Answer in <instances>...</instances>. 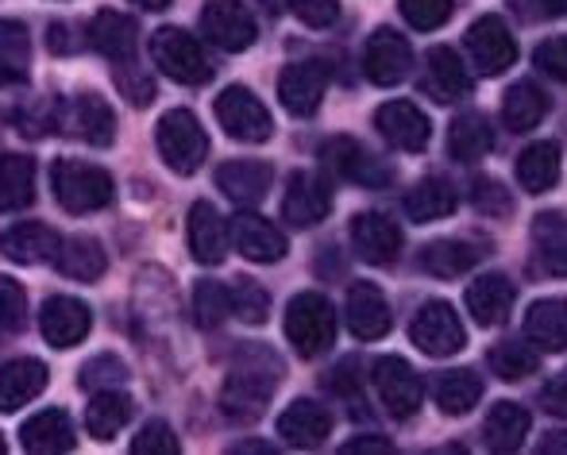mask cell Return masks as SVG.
<instances>
[{
  "mask_svg": "<svg viewBox=\"0 0 567 455\" xmlns=\"http://www.w3.org/2000/svg\"><path fill=\"white\" fill-rule=\"evenodd\" d=\"M132 4H140L143 12H166V8H171L174 0H132Z\"/></svg>",
  "mask_w": 567,
  "mask_h": 455,
  "instance_id": "obj_58",
  "label": "cell"
},
{
  "mask_svg": "<svg viewBox=\"0 0 567 455\" xmlns=\"http://www.w3.org/2000/svg\"><path fill=\"white\" fill-rule=\"evenodd\" d=\"M228 239L236 244V251L244 255V259L262 262V267L286 259V236L270 225V220L255 217V213H239L228 228Z\"/></svg>",
  "mask_w": 567,
  "mask_h": 455,
  "instance_id": "obj_22",
  "label": "cell"
},
{
  "mask_svg": "<svg viewBox=\"0 0 567 455\" xmlns=\"http://www.w3.org/2000/svg\"><path fill=\"white\" fill-rule=\"evenodd\" d=\"M39 329H43V340L51 343V348L70 351V348H78V343L90 337L93 313H90V306H85V301L59 293V298H47L43 301V313H39Z\"/></svg>",
  "mask_w": 567,
  "mask_h": 455,
  "instance_id": "obj_14",
  "label": "cell"
},
{
  "mask_svg": "<svg viewBox=\"0 0 567 455\" xmlns=\"http://www.w3.org/2000/svg\"><path fill=\"white\" fill-rule=\"evenodd\" d=\"M90 43L97 46L101 54L109 59V66H120V62H135L140 59V23L124 12H105L93 15L90 23Z\"/></svg>",
  "mask_w": 567,
  "mask_h": 455,
  "instance_id": "obj_21",
  "label": "cell"
},
{
  "mask_svg": "<svg viewBox=\"0 0 567 455\" xmlns=\"http://www.w3.org/2000/svg\"><path fill=\"white\" fill-rule=\"evenodd\" d=\"M460 197H455V186L444 178H421L417 186L405 194V217L417 220V225H429V220H444L455 213Z\"/></svg>",
  "mask_w": 567,
  "mask_h": 455,
  "instance_id": "obj_36",
  "label": "cell"
},
{
  "mask_svg": "<svg viewBox=\"0 0 567 455\" xmlns=\"http://www.w3.org/2000/svg\"><path fill=\"white\" fill-rule=\"evenodd\" d=\"M113 82H116L120 97H127V105L147 108L151 101H155V82H151L147 66H143L140 59H135V62H120V66H113Z\"/></svg>",
  "mask_w": 567,
  "mask_h": 455,
  "instance_id": "obj_46",
  "label": "cell"
},
{
  "mask_svg": "<svg viewBox=\"0 0 567 455\" xmlns=\"http://www.w3.org/2000/svg\"><path fill=\"white\" fill-rule=\"evenodd\" d=\"M286 8H290L306 28H332L340 15L337 0H286Z\"/></svg>",
  "mask_w": 567,
  "mask_h": 455,
  "instance_id": "obj_53",
  "label": "cell"
},
{
  "mask_svg": "<svg viewBox=\"0 0 567 455\" xmlns=\"http://www.w3.org/2000/svg\"><path fill=\"white\" fill-rule=\"evenodd\" d=\"M494 151V127L483 113H463L449 127V155L455 163H478Z\"/></svg>",
  "mask_w": 567,
  "mask_h": 455,
  "instance_id": "obj_33",
  "label": "cell"
},
{
  "mask_svg": "<svg viewBox=\"0 0 567 455\" xmlns=\"http://www.w3.org/2000/svg\"><path fill=\"white\" fill-rule=\"evenodd\" d=\"M433 394H436V405H441V413H449V417H463V413L475 410L478 397H483V379H478L471 366H460V371H444L441 379H436Z\"/></svg>",
  "mask_w": 567,
  "mask_h": 455,
  "instance_id": "obj_41",
  "label": "cell"
},
{
  "mask_svg": "<svg viewBox=\"0 0 567 455\" xmlns=\"http://www.w3.org/2000/svg\"><path fill=\"white\" fill-rule=\"evenodd\" d=\"M231 313L239 317L244 324H251V329H259V324H267L270 317V293L262 290L255 278H239L236 286H231Z\"/></svg>",
  "mask_w": 567,
  "mask_h": 455,
  "instance_id": "obj_44",
  "label": "cell"
},
{
  "mask_svg": "<svg viewBox=\"0 0 567 455\" xmlns=\"http://www.w3.org/2000/svg\"><path fill=\"white\" fill-rule=\"evenodd\" d=\"M398 4H402L405 23L417 31H436L452 15V0H398Z\"/></svg>",
  "mask_w": 567,
  "mask_h": 455,
  "instance_id": "obj_51",
  "label": "cell"
},
{
  "mask_svg": "<svg viewBox=\"0 0 567 455\" xmlns=\"http://www.w3.org/2000/svg\"><path fill=\"white\" fill-rule=\"evenodd\" d=\"M217 120L220 127L239 143H267L275 135V120H270L267 105L255 97L247 85H228L217 97Z\"/></svg>",
  "mask_w": 567,
  "mask_h": 455,
  "instance_id": "obj_8",
  "label": "cell"
},
{
  "mask_svg": "<svg viewBox=\"0 0 567 455\" xmlns=\"http://www.w3.org/2000/svg\"><path fill=\"white\" fill-rule=\"evenodd\" d=\"M421 93L441 105H452V101L467 97L471 93V74L460 62V54L452 46H433L425 54V74H421Z\"/></svg>",
  "mask_w": 567,
  "mask_h": 455,
  "instance_id": "obj_20",
  "label": "cell"
},
{
  "mask_svg": "<svg viewBox=\"0 0 567 455\" xmlns=\"http://www.w3.org/2000/svg\"><path fill=\"white\" fill-rule=\"evenodd\" d=\"M509 8L525 23H548L567 12V0H509Z\"/></svg>",
  "mask_w": 567,
  "mask_h": 455,
  "instance_id": "obj_54",
  "label": "cell"
},
{
  "mask_svg": "<svg viewBox=\"0 0 567 455\" xmlns=\"http://www.w3.org/2000/svg\"><path fill=\"white\" fill-rule=\"evenodd\" d=\"M78 382H82V390H90V394H97V390H120L127 382V363L116 355H97L82 366Z\"/></svg>",
  "mask_w": 567,
  "mask_h": 455,
  "instance_id": "obj_47",
  "label": "cell"
},
{
  "mask_svg": "<svg viewBox=\"0 0 567 455\" xmlns=\"http://www.w3.org/2000/svg\"><path fill=\"white\" fill-rule=\"evenodd\" d=\"M525 340L540 351H567V298H540L525 313Z\"/></svg>",
  "mask_w": 567,
  "mask_h": 455,
  "instance_id": "obj_30",
  "label": "cell"
},
{
  "mask_svg": "<svg viewBox=\"0 0 567 455\" xmlns=\"http://www.w3.org/2000/svg\"><path fill=\"white\" fill-rule=\"evenodd\" d=\"M20 441L28 452L35 455H54V452H70L74 448V425H70V417L62 410H43L35 413L31 421H23L20 428Z\"/></svg>",
  "mask_w": 567,
  "mask_h": 455,
  "instance_id": "obj_32",
  "label": "cell"
},
{
  "mask_svg": "<svg viewBox=\"0 0 567 455\" xmlns=\"http://www.w3.org/2000/svg\"><path fill=\"white\" fill-rule=\"evenodd\" d=\"M394 444L382 441V436H359V441H348L343 444V455H355V452H390Z\"/></svg>",
  "mask_w": 567,
  "mask_h": 455,
  "instance_id": "obj_56",
  "label": "cell"
},
{
  "mask_svg": "<svg viewBox=\"0 0 567 455\" xmlns=\"http://www.w3.org/2000/svg\"><path fill=\"white\" fill-rule=\"evenodd\" d=\"M0 455H4V441H0Z\"/></svg>",
  "mask_w": 567,
  "mask_h": 455,
  "instance_id": "obj_61",
  "label": "cell"
},
{
  "mask_svg": "<svg viewBox=\"0 0 567 455\" xmlns=\"http://www.w3.org/2000/svg\"><path fill=\"white\" fill-rule=\"evenodd\" d=\"M348 329L359 340H382L390 332V306L374 282H355L348 290Z\"/></svg>",
  "mask_w": 567,
  "mask_h": 455,
  "instance_id": "obj_27",
  "label": "cell"
},
{
  "mask_svg": "<svg viewBox=\"0 0 567 455\" xmlns=\"http://www.w3.org/2000/svg\"><path fill=\"white\" fill-rule=\"evenodd\" d=\"M374 127H379V135L390 147L410 151V155L425 151L429 139H433V124H429V116L421 113L413 101H386V105L374 113Z\"/></svg>",
  "mask_w": 567,
  "mask_h": 455,
  "instance_id": "obj_15",
  "label": "cell"
},
{
  "mask_svg": "<svg viewBox=\"0 0 567 455\" xmlns=\"http://www.w3.org/2000/svg\"><path fill=\"white\" fill-rule=\"evenodd\" d=\"M533 247H537L548 275H567V213H537L533 217Z\"/></svg>",
  "mask_w": 567,
  "mask_h": 455,
  "instance_id": "obj_38",
  "label": "cell"
},
{
  "mask_svg": "<svg viewBox=\"0 0 567 455\" xmlns=\"http://www.w3.org/2000/svg\"><path fill=\"white\" fill-rule=\"evenodd\" d=\"M548 116V93L537 82H517L502 101V120L509 132H533Z\"/></svg>",
  "mask_w": 567,
  "mask_h": 455,
  "instance_id": "obj_40",
  "label": "cell"
},
{
  "mask_svg": "<svg viewBox=\"0 0 567 455\" xmlns=\"http://www.w3.org/2000/svg\"><path fill=\"white\" fill-rule=\"evenodd\" d=\"M282 379V363L270 351L247 348V355H239V363L228 371L225 390H220V413L236 425H251L267 413L270 394L278 390Z\"/></svg>",
  "mask_w": 567,
  "mask_h": 455,
  "instance_id": "obj_1",
  "label": "cell"
},
{
  "mask_svg": "<svg viewBox=\"0 0 567 455\" xmlns=\"http://www.w3.org/2000/svg\"><path fill=\"white\" fill-rule=\"evenodd\" d=\"M324 90H329L324 62H293L278 77V97L290 116H313L324 101Z\"/></svg>",
  "mask_w": 567,
  "mask_h": 455,
  "instance_id": "obj_16",
  "label": "cell"
},
{
  "mask_svg": "<svg viewBox=\"0 0 567 455\" xmlns=\"http://www.w3.org/2000/svg\"><path fill=\"white\" fill-rule=\"evenodd\" d=\"M270 182H275V170H270V163H259V158H236V163H225L217 170V189L228 201H236L239 209H255L267 197Z\"/></svg>",
  "mask_w": 567,
  "mask_h": 455,
  "instance_id": "obj_23",
  "label": "cell"
},
{
  "mask_svg": "<svg viewBox=\"0 0 567 455\" xmlns=\"http://www.w3.org/2000/svg\"><path fill=\"white\" fill-rule=\"evenodd\" d=\"M533 62H537L540 74L556 77V82H567V35H553L533 51Z\"/></svg>",
  "mask_w": 567,
  "mask_h": 455,
  "instance_id": "obj_52",
  "label": "cell"
},
{
  "mask_svg": "<svg viewBox=\"0 0 567 455\" xmlns=\"http://www.w3.org/2000/svg\"><path fill=\"white\" fill-rule=\"evenodd\" d=\"M329 213H332V182L313 170L293 174L282 197V220H290L293 228H317Z\"/></svg>",
  "mask_w": 567,
  "mask_h": 455,
  "instance_id": "obj_13",
  "label": "cell"
},
{
  "mask_svg": "<svg viewBox=\"0 0 567 455\" xmlns=\"http://www.w3.org/2000/svg\"><path fill=\"white\" fill-rule=\"evenodd\" d=\"M374 390H379L390 417L398 421H410L421 410V402H425V386H421L417 371L402 355H386L374 363Z\"/></svg>",
  "mask_w": 567,
  "mask_h": 455,
  "instance_id": "obj_11",
  "label": "cell"
},
{
  "mask_svg": "<svg viewBox=\"0 0 567 455\" xmlns=\"http://www.w3.org/2000/svg\"><path fill=\"white\" fill-rule=\"evenodd\" d=\"M467 313L475 317L483 329H498L509 321V309L517 301V286L506 275H483L467 286Z\"/></svg>",
  "mask_w": 567,
  "mask_h": 455,
  "instance_id": "obj_25",
  "label": "cell"
},
{
  "mask_svg": "<svg viewBox=\"0 0 567 455\" xmlns=\"http://www.w3.org/2000/svg\"><path fill=\"white\" fill-rule=\"evenodd\" d=\"M182 444L166 421H147L132 441V455H178Z\"/></svg>",
  "mask_w": 567,
  "mask_h": 455,
  "instance_id": "obj_50",
  "label": "cell"
},
{
  "mask_svg": "<svg viewBox=\"0 0 567 455\" xmlns=\"http://www.w3.org/2000/svg\"><path fill=\"white\" fill-rule=\"evenodd\" d=\"M529 425H533V417H529V410H525V405L494 402L491 413H486V421H483V444L491 452H498V455H509V452H517L525 444Z\"/></svg>",
  "mask_w": 567,
  "mask_h": 455,
  "instance_id": "obj_29",
  "label": "cell"
},
{
  "mask_svg": "<svg viewBox=\"0 0 567 455\" xmlns=\"http://www.w3.org/2000/svg\"><path fill=\"white\" fill-rule=\"evenodd\" d=\"M483 259L471 239H433V244L421 247V270L433 278H455V275H467L475 262Z\"/></svg>",
  "mask_w": 567,
  "mask_h": 455,
  "instance_id": "obj_34",
  "label": "cell"
},
{
  "mask_svg": "<svg viewBox=\"0 0 567 455\" xmlns=\"http://www.w3.org/2000/svg\"><path fill=\"white\" fill-rule=\"evenodd\" d=\"M410 340L433 359H449L455 351L467 348L463 321L455 317V309L449 301H425L410 321Z\"/></svg>",
  "mask_w": 567,
  "mask_h": 455,
  "instance_id": "obj_7",
  "label": "cell"
},
{
  "mask_svg": "<svg viewBox=\"0 0 567 455\" xmlns=\"http://www.w3.org/2000/svg\"><path fill=\"white\" fill-rule=\"evenodd\" d=\"M259 4L267 8L270 15H278V12H282V8H286V0H259Z\"/></svg>",
  "mask_w": 567,
  "mask_h": 455,
  "instance_id": "obj_59",
  "label": "cell"
},
{
  "mask_svg": "<svg viewBox=\"0 0 567 455\" xmlns=\"http://www.w3.org/2000/svg\"><path fill=\"white\" fill-rule=\"evenodd\" d=\"M31 66V35L20 20H0V85H20Z\"/></svg>",
  "mask_w": 567,
  "mask_h": 455,
  "instance_id": "obj_42",
  "label": "cell"
},
{
  "mask_svg": "<svg viewBox=\"0 0 567 455\" xmlns=\"http://www.w3.org/2000/svg\"><path fill=\"white\" fill-rule=\"evenodd\" d=\"M189 251L202 267H220L228 259V225L209 201L189 209Z\"/></svg>",
  "mask_w": 567,
  "mask_h": 455,
  "instance_id": "obj_26",
  "label": "cell"
},
{
  "mask_svg": "<svg viewBox=\"0 0 567 455\" xmlns=\"http://www.w3.org/2000/svg\"><path fill=\"white\" fill-rule=\"evenodd\" d=\"M127 421H132V397L124 390H97L85 410V433L93 441H113Z\"/></svg>",
  "mask_w": 567,
  "mask_h": 455,
  "instance_id": "obj_39",
  "label": "cell"
},
{
  "mask_svg": "<svg viewBox=\"0 0 567 455\" xmlns=\"http://www.w3.org/2000/svg\"><path fill=\"white\" fill-rule=\"evenodd\" d=\"M28 321V293L16 278L0 275V332H20Z\"/></svg>",
  "mask_w": 567,
  "mask_h": 455,
  "instance_id": "obj_49",
  "label": "cell"
},
{
  "mask_svg": "<svg viewBox=\"0 0 567 455\" xmlns=\"http://www.w3.org/2000/svg\"><path fill=\"white\" fill-rule=\"evenodd\" d=\"M59 270L66 278H74V282H97L101 275H105L109 267V255L105 247H101V239L93 236H74L66 239V244L59 247Z\"/></svg>",
  "mask_w": 567,
  "mask_h": 455,
  "instance_id": "obj_37",
  "label": "cell"
},
{
  "mask_svg": "<svg viewBox=\"0 0 567 455\" xmlns=\"http://www.w3.org/2000/svg\"><path fill=\"white\" fill-rule=\"evenodd\" d=\"M471 205H475L483 217H509L514 209V197L502 186L498 178H475L471 182Z\"/></svg>",
  "mask_w": 567,
  "mask_h": 455,
  "instance_id": "obj_48",
  "label": "cell"
},
{
  "mask_svg": "<svg viewBox=\"0 0 567 455\" xmlns=\"http://www.w3.org/2000/svg\"><path fill=\"white\" fill-rule=\"evenodd\" d=\"M155 143L163 163L174 174H197L209 158V135H205L202 120L189 108H171L155 127Z\"/></svg>",
  "mask_w": 567,
  "mask_h": 455,
  "instance_id": "obj_4",
  "label": "cell"
},
{
  "mask_svg": "<svg viewBox=\"0 0 567 455\" xmlns=\"http://www.w3.org/2000/svg\"><path fill=\"white\" fill-rule=\"evenodd\" d=\"M236 452H270L267 444H236Z\"/></svg>",
  "mask_w": 567,
  "mask_h": 455,
  "instance_id": "obj_60",
  "label": "cell"
},
{
  "mask_svg": "<svg viewBox=\"0 0 567 455\" xmlns=\"http://www.w3.org/2000/svg\"><path fill=\"white\" fill-rule=\"evenodd\" d=\"M35 201V158L0 155V213H20Z\"/></svg>",
  "mask_w": 567,
  "mask_h": 455,
  "instance_id": "obj_35",
  "label": "cell"
},
{
  "mask_svg": "<svg viewBox=\"0 0 567 455\" xmlns=\"http://www.w3.org/2000/svg\"><path fill=\"white\" fill-rule=\"evenodd\" d=\"M329 433H332V413L321 402H309V397L290 402L282 410V417H278V436L290 448H306V452L321 448L329 441Z\"/></svg>",
  "mask_w": 567,
  "mask_h": 455,
  "instance_id": "obj_19",
  "label": "cell"
},
{
  "mask_svg": "<svg viewBox=\"0 0 567 455\" xmlns=\"http://www.w3.org/2000/svg\"><path fill=\"white\" fill-rule=\"evenodd\" d=\"M202 31L213 46L228 54H239L255 43L259 28H255V15L244 0H209L202 8Z\"/></svg>",
  "mask_w": 567,
  "mask_h": 455,
  "instance_id": "obj_10",
  "label": "cell"
},
{
  "mask_svg": "<svg viewBox=\"0 0 567 455\" xmlns=\"http://www.w3.org/2000/svg\"><path fill=\"white\" fill-rule=\"evenodd\" d=\"M286 337L301 359L324 355L337 343V313H332L329 298L317 290L298 293L286 309Z\"/></svg>",
  "mask_w": 567,
  "mask_h": 455,
  "instance_id": "obj_3",
  "label": "cell"
},
{
  "mask_svg": "<svg viewBox=\"0 0 567 455\" xmlns=\"http://www.w3.org/2000/svg\"><path fill=\"white\" fill-rule=\"evenodd\" d=\"M321 158H324V166H329L332 174H340V178L355 182V186L379 189V186H386V182H390L386 166H382L374 155H367V151L359 147L355 139H348V135H337V139L324 143Z\"/></svg>",
  "mask_w": 567,
  "mask_h": 455,
  "instance_id": "obj_18",
  "label": "cell"
},
{
  "mask_svg": "<svg viewBox=\"0 0 567 455\" xmlns=\"http://www.w3.org/2000/svg\"><path fill=\"white\" fill-rule=\"evenodd\" d=\"M560 166H564V158H560V143H533V147H525L522 155H517V186L525 189V194H533V197H540V194H548V189L560 182Z\"/></svg>",
  "mask_w": 567,
  "mask_h": 455,
  "instance_id": "obj_31",
  "label": "cell"
},
{
  "mask_svg": "<svg viewBox=\"0 0 567 455\" xmlns=\"http://www.w3.org/2000/svg\"><path fill=\"white\" fill-rule=\"evenodd\" d=\"M410 66H413V46H410V39L398 35L394 28H379L371 39H367V46H363L367 82L390 90V85L410 77Z\"/></svg>",
  "mask_w": 567,
  "mask_h": 455,
  "instance_id": "obj_12",
  "label": "cell"
},
{
  "mask_svg": "<svg viewBox=\"0 0 567 455\" xmlns=\"http://www.w3.org/2000/svg\"><path fill=\"white\" fill-rule=\"evenodd\" d=\"M51 186L66 213H97L113 205L116 197L113 174L93 163H82V158H59L51 170Z\"/></svg>",
  "mask_w": 567,
  "mask_h": 455,
  "instance_id": "obj_2",
  "label": "cell"
},
{
  "mask_svg": "<svg viewBox=\"0 0 567 455\" xmlns=\"http://www.w3.org/2000/svg\"><path fill=\"white\" fill-rule=\"evenodd\" d=\"M540 402H545L548 413H556V417H567V371L553 374V379L540 386Z\"/></svg>",
  "mask_w": 567,
  "mask_h": 455,
  "instance_id": "obj_55",
  "label": "cell"
},
{
  "mask_svg": "<svg viewBox=\"0 0 567 455\" xmlns=\"http://www.w3.org/2000/svg\"><path fill=\"white\" fill-rule=\"evenodd\" d=\"M467 51L475 59L478 74L502 77L517 62V39L502 15H478L467 28Z\"/></svg>",
  "mask_w": 567,
  "mask_h": 455,
  "instance_id": "obj_9",
  "label": "cell"
},
{
  "mask_svg": "<svg viewBox=\"0 0 567 455\" xmlns=\"http://www.w3.org/2000/svg\"><path fill=\"white\" fill-rule=\"evenodd\" d=\"M54 127H62L74 139L90 143V147H109L116 139V116L109 108L105 97L97 93H82V97H70L54 108Z\"/></svg>",
  "mask_w": 567,
  "mask_h": 455,
  "instance_id": "obj_6",
  "label": "cell"
},
{
  "mask_svg": "<svg viewBox=\"0 0 567 455\" xmlns=\"http://www.w3.org/2000/svg\"><path fill=\"white\" fill-rule=\"evenodd\" d=\"M486 363H491V371L498 374L502 382H522V379H529V374H537L540 355H537V348H529V343L502 340L491 348Z\"/></svg>",
  "mask_w": 567,
  "mask_h": 455,
  "instance_id": "obj_43",
  "label": "cell"
},
{
  "mask_svg": "<svg viewBox=\"0 0 567 455\" xmlns=\"http://www.w3.org/2000/svg\"><path fill=\"white\" fill-rule=\"evenodd\" d=\"M47 390V366L39 359H12L0 366V413H16Z\"/></svg>",
  "mask_w": 567,
  "mask_h": 455,
  "instance_id": "obj_28",
  "label": "cell"
},
{
  "mask_svg": "<svg viewBox=\"0 0 567 455\" xmlns=\"http://www.w3.org/2000/svg\"><path fill=\"white\" fill-rule=\"evenodd\" d=\"M62 239L54 228L39 225V220H23V225H12L0 231V255L20 267H35V262H51L59 255Z\"/></svg>",
  "mask_w": 567,
  "mask_h": 455,
  "instance_id": "obj_24",
  "label": "cell"
},
{
  "mask_svg": "<svg viewBox=\"0 0 567 455\" xmlns=\"http://www.w3.org/2000/svg\"><path fill=\"white\" fill-rule=\"evenodd\" d=\"M151 62L182 85H205L213 77L205 46L197 43V35H189L182 28H158L151 35Z\"/></svg>",
  "mask_w": 567,
  "mask_h": 455,
  "instance_id": "obj_5",
  "label": "cell"
},
{
  "mask_svg": "<svg viewBox=\"0 0 567 455\" xmlns=\"http://www.w3.org/2000/svg\"><path fill=\"white\" fill-rule=\"evenodd\" d=\"M194 313L202 329H220L231 317V293L220 282H197L194 290Z\"/></svg>",
  "mask_w": 567,
  "mask_h": 455,
  "instance_id": "obj_45",
  "label": "cell"
},
{
  "mask_svg": "<svg viewBox=\"0 0 567 455\" xmlns=\"http://www.w3.org/2000/svg\"><path fill=\"white\" fill-rule=\"evenodd\" d=\"M540 452H567V433H548L545 441H540Z\"/></svg>",
  "mask_w": 567,
  "mask_h": 455,
  "instance_id": "obj_57",
  "label": "cell"
},
{
  "mask_svg": "<svg viewBox=\"0 0 567 455\" xmlns=\"http://www.w3.org/2000/svg\"><path fill=\"white\" fill-rule=\"evenodd\" d=\"M351 247L371 267H390L402 255V228L382 213H359L351 220Z\"/></svg>",
  "mask_w": 567,
  "mask_h": 455,
  "instance_id": "obj_17",
  "label": "cell"
}]
</instances>
